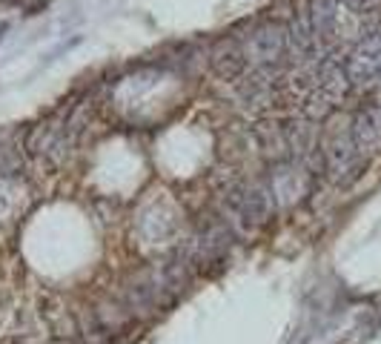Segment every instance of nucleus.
<instances>
[{"instance_id": "1", "label": "nucleus", "mask_w": 381, "mask_h": 344, "mask_svg": "<svg viewBox=\"0 0 381 344\" xmlns=\"http://www.w3.org/2000/svg\"><path fill=\"white\" fill-rule=\"evenodd\" d=\"M238 37L244 44L246 57H250V66L290 72V37H287V23L281 17L255 21L250 23L246 35H238Z\"/></svg>"}, {"instance_id": "2", "label": "nucleus", "mask_w": 381, "mask_h": 344, "mask_svg": "<svg viewBox=\"0 0 381 344\" xmlns=\"http://www.w3.org/2000/svg\"><path fill=\"white\" fill-rule=\"evenodd\" d=\"M206 64H209V69L215 72V78H221L226 84H235V81L244 78L246 72H250V57H246L238 35L218 37V41L206 52Z\"/></svg>"}]
</instances>
